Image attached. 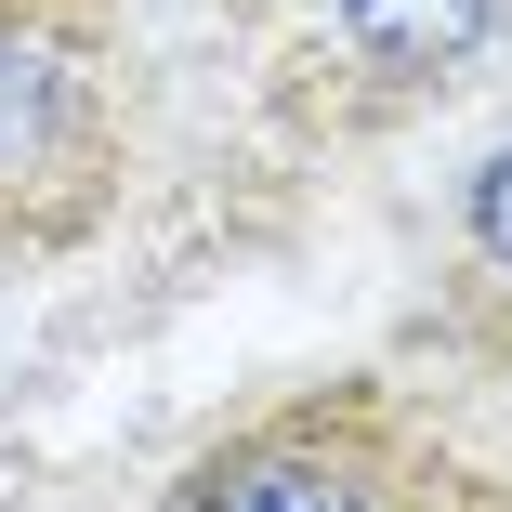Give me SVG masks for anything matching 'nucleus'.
Wrapping results in <instances>:
<instances>
[{"label":"nucleus","instance_id":"nucleus-1","mask_svg":"<svg viewBox=\"0 0 512 512\" xmlns=\"http://www.w3.org/2000/svg\"><path fill=\"white\" fill-rule=\"evenodd\" d=\"M184 512H381V499L329 447H237V460H211L184 486Z\"/></svg>","mask_w":512,"mask_h":512},{"label":"nucleus","instance_id":"nucleus-2","mask_svg":"<svg viewBox=\"0 0 512 512\" xmlns=\"http://www.w3.org/2000/svg\"><path fill=\"white\" fill-rule=\"evenodd\" d=\"M329 14L368 66H460L499 27V0H329Z\"/></svg>","mask_w":512,"mask_h":512},{"label":"nucleus","instance_id":"nucleus-3","mask_svg":"<svg viewBox=\"0 0 512 512\" xmlns=\"http://www.w3.org/2000/svg\"><path fill=\"white\" fill-rule=\"evenodd\" d=\"M473 250H486V263L512 276V145H499V158L473 171Z\"/></svg>","mask_w":512,"mask_h":512}]
</instances>
